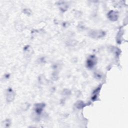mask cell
Here are the masks:
<instances>
[{"label": "cell", "mask_w": 128, "mask_h": 128, "mask_svg": "<svg viewBox=\"0 0 128 128\" xmlns=\"http://www.w3.org/2000/svg\"><path fill=\"white\" fill-rule=\"evenodd\" d=\"M104 32L101 31H94L90 33V36L94 38H99L104 36Z\"/></svg>", "instance_id": "cell-1"}, {"label": "cell", "mask_w": 128, "mask_h": 128, "mask_svg": "<svg viewBox=\"0 0 128 128\" xmlns=\"http://www.w3.org/2000/svg\"><path fill=\"white\" fill-rule=\"evenodd\" d=\"M96 63V59L95 56H92L88 59L87 64V67L89 68H92L95 65Z\"/></svg>", "instance_id": "cell-2"}, {"label": "cell", "mask_w": 128, "mask_h": 128, "mask_svg": "<svg viewBox=\"0 0 128 128\" xmlns=\"http://www.w3.org/2000/svg\"><path fill=\"white\" fill-rule=\"evenodd\" d=\"M108 16V18H109V19L111 20V21H117V19H118V13H117L116 12L113 11L109 12Z\"/></svg>", "instance_id": "cell-3"}, {"label": "cell", "mask_w": 128, "mask_h": 128, "mask_svg": "<svg viewBox=\"0 0 128 128\" xmlns=\"http://www.w3.org/2000/svg\"><path fill=\"white\" fill-rule=\"evenodd\" d=\"M14 94L11 89H10L8 91V94L7 96V100L8 102H11L14 99Z\"/></svg>", "instance_id": "cell-4"}, {"label": "cell", "mask_w": 128, "mask_h": 128, "mask_svg": "<svg viewBox=\"0 0 128 128\" xmlns=\"http://www.w3.org/2000/svg\"><path fill=\"white\" fill-rule=\"evenodd\" d=\"M44 107V104H37L36 105V112H37V113L38 114H40L43 109Z\"/></svg>", "instance_id": "cell-5"}, {"label": "cell", "mask_w": 128, "mask_h": 128, "mask_svg": "<svg viewBox=\"0 0 128 128\" xmlns=\"http://www.w3.org/2000/svg\"><path fill=\"white\" fill-rule=\"evenodd\" d=\"M83 106H84V103L82 102H79L77 104V107L79 109L82 108Z\"/></svg>", "instance_id": "cell-6"}]
</instances>
